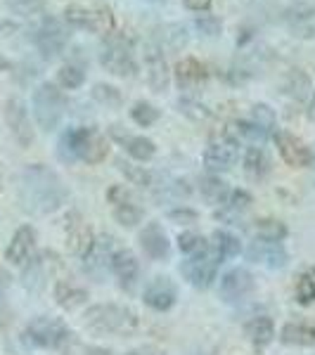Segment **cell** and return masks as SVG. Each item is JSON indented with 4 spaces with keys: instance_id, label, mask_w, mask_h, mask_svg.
I'll list each match as a JSON object with an SVG mask.
<instances>
[{
    "instance_id": "obj_9",
    "label": "cell",
    "mask_w": 315,
    "mask_h": 355,
    "mask_svg": "<svg viewBox=\"0 0 315 355\" xmlns=\"http://www.w3.org/2000/svg\"><path fill=\"white\" fill-rule=\"evenodd\" d=\"M65 21L74 28H83L90 33H110L114 31V15L110 8H83V5H67Z\"/></svg>"
},
{
    "instance_id": "obj_5",
    "label": "cell",
    "mask_w": 315,
    "mask_h": 355,
    "mask_svg": "<svg viewBox=\"0 0 315 355\" xmlns=\"http://www.w3.org/2000/svg\"><path fill=\"white\" fill-rule=\"evenodd\" d=\"M31 102H33V116H36L38 125H41L45 133L55 130L67 110V100L62 95V90L55 83L45 81L33 90Z\"/></svg>"
},
{
    "instance_id": "obj_40",
    "label": "cell",
    "mask_w": 315,
    "mask_h": 355,
    "mask_svg": "<svg viewBox=\"0 0 315 355\" xmlns=\"http://www.w3.org/2000/svg\"><path fill=\"white\" fill-rule=\"evenodd\" d=\"M296 301H299L301 306H311V303H315V284L306 272H303L299 277V282H296Z\"/></svg>"
},
{
    "instance_id": "obj_38",
    "label": "cell",
    "mask_w": 315,
    "mask_h": 355,
    "mask_svg": "<svg viewBox=\"0 0 315 355\" xmlns=\"http://www.w3.org/2000/svg\"><path fill=\"white\" fill-rule=\"evenodd\" d=\"M178 107H180V112L185 114V116H190V119H192V121H209V119H211V112L206 110L202 102L190 100V97L180 100V102H178Z\"/></svg>"
},
{
    "instance_id": "obj_16",
    "label": "cell",
    "mask_w": 315,
    "mask_h": 355,
    "mask_svg": "<svg viewBox=\"0 0 315 355\" xmlns=\"http://www.w3.org/2000/svg\"><path fill=\"white\" fill-rule=\"evenodd\" d=\"M142 301L152 308V311H169L176 303V284L171 282V277H154L150 284H147L145 294H142Z\"/></svg>"
},
{
    "instance_id": "obj_39",
    "label": "cell",
    "mask_w": 315,
    "mask_h": 355,
    "mask_svg": "<svg viewBox=\"0 0 315 355\" xmlns=\"http://www.w3.org/2000/svg\"><path fill=\"white\" fill-rule=\"evenodd\" d=\"M5 3H8V8L12 10L15 15H22V17L38 15L45 8V0H5Z\"/></svg>"
},
{
    "instance_id": "obj_1",
    "label": "cell",
    "mask_w": 315,
    "mask_h": 355,
    "mask_svg": "<svg viewBox=\"0 0 315 355\" xmlns=\"http://www.w3.org/2000/svg\"><path fill=\"white\" fill-rule=\"evenodd\" d=\"M17 192H19L22 209L33 216L53 214L69 199V190L62 178L43 164H31L22 171Z\"/></svg>"
},
{
    "instance_id": "obj_42",
    "label": "cell",
    "mask_w": 315,
    "mask_h": 355,
    "mask_svg": "<svg viewBox=\"0 0 315 355\" xmlns=\"http://www.w3.org/2000/svg\"><path fill=\"white\" fill-rule=\"evenodd\" d=\"M107 199H110L112 206H121V204H137L135 194L128 190L126 185H112L107 190Z\"/></svg>"
},
{
    "instance_id": "obj_10",
    "label": "cell",
    "mask_w": 315,
    "mask_h": 355,
    "mask_svg": "<svg viewBox=\"0 0 315 355\" xmlns=\"http://www.w3.org/2000/svg\"><path fill=\"white\" fill-rule=\"evenodd\" d=\"M33 41H36L38 53H41L45 60H55V57L62 55V50L67 48L69 28L62 24L60 19H55V17H45L41 21V26H38L36 36H33Z\"/></svg>"
},
{
    "instance_id": "obj_13",
    "label": "cell",
    "mask_w": 315,
    "mask_h": 355,
    "mask_svg": "<svg viewBox=\"0 0 315 355\" xmlns=\"http://www.w3.org/2000/svg\"><path fill=\"white\" fill-rule=\"evenodd\" d=\"M275 145H278V152L282 157V162L291 166V168H308L313 164V152L311 147L303 140H299L296 135L287 133V130H278L273 135Z\"/></svg>"
},
{
    "instance_id": "obj_8",
    "label": "cell",
    "mask_w": 315,
    "mask_h": 355,
    "mask_svg": "<svg viewBox=\"0 0 315 355\" xmlns=\"http://www.w3.org/2000/svg\"><path fill=\"white\" fill-rule=\"evenodd\" d=\"M239 157V142L232 128H223L211 135L209 145L204 152V164L209 171H228L237 164Z\"/></svg>"
},
{
    "instance_id": "obj_52",
    "label": "cell",
    "mask_w": 315,
    "mask_h": 355,
    "mask_svg": "<svg viewBox=\"0 0 315 355\" xmlns=\"http://www.w3.org/2000/svg\"><path fill=\"white\" fill-rule=\"evenodd\" d=\"M306 275H308V277H311V279H313V284H315V268H311V270H308Z\"/></svg>"
},
{
    "instance_id": "obj_19",
    "label": "cell",
    "mask_w": 315,
    "mask_h": 355,
    "mask_svg": "<svg viewBox=\"0 0 315 355\" xmlns=\"http://www.w3.org/2000/svg\"><path fill=\"white\" fill-rule=\"evenodd\" d=\"M247 259L254 263H261V266H268V268H284L287 266V251L280 246V242H263V239H256V242L249 244Z\"/></svg>"
},
{
    "instance_id": "obj_47",
    "label": "cell",
    "mask_w": 315,
    "mask_h": 355,
    "mask_svg": "<svg viewBox=\"0 0 315 355\" xmlns=\"http://www.w3.org/2000/svg\"><path fill=\"white\" fill-rule=\"evenodd\" d=\"M182 5L192 12H206L211 8V0H182Z\"/></svg>"
},
{
    "instance_id": "obj_11",
    "label": "cell",
    "mask_w": 315,
    "mask_h": 355,
    "mask_svg": "<svg viewBox=\"0 0 315 355\" xmlns=\"http://www.w3.org/2000/svg\"><path fill=\"white\" fill-rule=\"evenodd\" d=\"M142 67H145V78L150 83V88L154 93H164L171 83V71L169 64H166L162 45L145 43V48H142Z\"/></svg>"
},
{
    "instance_id": "obj_3",
    "label": "cell",
    "mask_w": 315,
    "mask_h": 355,
    "mask_svg": "<svg viewBox=\"0 0 315 355\" xmlns=\"http://www.w3.org/2000/svg\"><path fill=\"white\" fill-rule=\"evenodd\" d=\"M85 324L93 331L100 334H117V336H130L137 329L140 320L135 311L128 306H119V303H100L85 311Z\"/></svg>"
},
{
    "instance_id": "obj_6",
    "label": "cell",
    "mask_w": 315,
    "mask_h": 355,
    "mask_svg": "<svg viewBox=\"0 0 315 355\" xmlns=\"http://www.w3.org/2000/svg\"><path fill=\"white\" fill-rule=\"evenodd\" d=\"M100 64L119 78H133L137 73V64L133 57V45L124 36H110L100 53Z\"/></svg>"
},
{
    "instance_id": "obj_50",
    "label": "cell",
    "mask_w": 315,
    "mask_h": 355,
    "mask_svg": "<svg viewBox=\"0 0 315 355\" xmlns=\"http://www.w3.org/2000/svg\"><path fill=\"white\" fill-rule=\"evenodd\" d=\"M308 119L315 123V90H313V97H311V105H308Z\"/></svg>"
},
{
    "instance_id": "obj_30",
    "label": "cell",
    "mask_w": 315,
    "mask_h": 355,
    "mask_svg": "<svg viewBox=\"0 0 315 355\" xmlns=\"http://www.w3.org/2000/svg\"><path fill=\"white\" fill-rule=\"evenodd\" d=\"M256 234H259V239H263V242H282L284 237H287V225H284L282 220L278 218H261L256 220L254 225Z\"/></svg>"
},
{
    "instance_id": "obj_41",
    "label": "cell",
    "mask_w": 315,
    "mask_h": 355,
    "mask_svg": "<svg viewBox=\"0 0 315 355\" xmlns=\"http://www.w3.org/2000/svg\"><path fill=\"white\" fill-rule=\"evenodd\" d=\"M178 246H180V251L182 254H197V251H202L204 246H206V239L202 237V234H197V232H182L180 237H178Z\"/></svg>"
},
{
    "instance_id": "obj_44",
    "label": "cell",
    "mask_w": 315,
    "mask_h": 355,
    "mask_svg": "<svg viewBox=\"0 0 315 355\" xmlns=\"http://www.w3.org/2000/svg\"><path fill=\"white\" fill-rule=\"evenodd\" d=\"M194 24H197V28L204 33V36H219L221 28H223L221 19H216V17H211V15L197 17V21H194Z\"/></svg>"
},
{
    "instance_id": "obj_48",
    "label": "cell",
    "mask_w": 315,
    "mask_h": 355,
    "mask_svg": "<svg viewBox=\"0 0 315 355\" xmlns=\"http://www.w3.org/2000/svg\"><path fill=\"white\" fill-rule=\"evenodd\" d=\"M126 355H162V353L154 351V348H142V351H130V353H126Z\"/></svg>"
},
{
    "instance_id": "obj_12",
    "label": "cell",
    "mask_w": 315,
    "mask_h": 355,
    "mask_svg": "<svg viewBox=\"0 0 315 355\" xmlns=\"http://www.w3.org/2000/svg\"><path fill=\"white\" fill-rule=\"evenodd\" d=\"M5 123H8L15 140L19 142V147L26 150V147L33 145V137L36 135H33L31 119H28V112L19 97H10V100L5 102Z\"/></svg>"
},
{
    "instance_id": "obj_15",
    "label": "cell",
    "mask_w": 315,
    "mask_h": 355,
    "mask_svg": "<svg viewBox=\"0 0 315 355\" xmlns=\"http://www.w3.org/2000/svg\"><path fill=\"white\" fill-rule=\"evenodd\" d=\"M93 244H95L93 227H90L88 223H83L78 214H74L71 218H69V223H67V246H69V251H71L74 256H81V259H83V256L93 249Z\"/></svg>"
},
{
    "instance_id": "obj_20",
    "label": "cell",
    "mask_w": 315,
    "mask_h": 355,
    "mask_svg": "<svg viewBox=\"0 0 315 355\" xmlns=\"http://www.w3.org/2000/svg\"><path fill=\"white\" fill-rule=\"evenodd\" d=\"M140 246H142V251L154 261L166 259V256H169V249H171L169 237H166L164 227L159 225V223L145 225V230L140 232Z\"/></svg>"
},
{
    "instance_id": "obj_29",
    "label": "cell",
    "mask_w": 315,
    "mask_h": 355,
    "mask_svg": "<svg viewBox=\"0 0 315 355\" xmlns=\"http://www.w3.org/2000/svg\"><path fill=\"white\" fill-rule=\"evenodd\" d=\"M199 192H202V197L206 202L214 204V206L225 204L228 197H230V187H228V182L219 175L202 178V180H199Z\"/></svg>"
},
{
    "instance_id": "obj_23",
    "label": "cell",
    "mask_w": 315,
    "mask_h": 355,
    "mask_svg": "<svg viewBox=\"0 0 315 355\" xmlns=\"http://www.w3.org/2000/svg\"><path fill=\"white\" fill-rule=\"evenodd\" d=\"M55 301L65 311H76L78 306H83L88 301V291L78 284H74L71 279H60L55 284Z\"/></svg>"
},
{
    "instance_id": "obj_49",
    "label": "cell",
    "mask_w": 315,
    "mask_h": 355,
    "mask_svg": "<svg viewBox=\"0 0 315 355\" xmlns=\"http://www.w3.org/2000/svg\"><path fill=\"white\" fill-rule=\"evenodd\" d=\"M85 355H114V353L107 351V348H88V353Z\"/></svg>"
},
{
    "instance_id": "obj_45",
    "label": "cell",
    "mask_w": 315,
    "mask_h": 355,
    "mask_svg": "<svg viewBox=\"0 0 315 355\" xmlns=\"http://www.w3.org/2000/svg\"><path fill=\"white\" fill-rule=\"evenodd\" d=\"M225 204L230 206L232 211H244V209H249V204H251V194L247 190H235L230 192Z\"/></svg>"
},
{
    "instance_id": "obj_21",
    "label": "cell",
    "mask_w": 315,
    "mask_h": 355,
    "mask_svg": "<svg viewBox=\"0 0 315 355\" xmlns=\"http://www.w3.org/2000/svg\"><path fill=\"white\" fill-rule=\"evenodd\" d=\"M244 331H247L251 346L256 351H263L266 346H271L275 339V324L271 318L266 315H259V318H251L247 324H244Z\"/></svg>"
},
{
    "instance_id": "obj_25",
    "label": "cell",
    "mask_w": 315,
    "mask_h": 355,
    "mask_svg": "<svg viewBox=\"0 0 315 355\" xmlns=\"http://www.w3.org/2000/svg\"><path fill=\"white\" fill-rule=\"evenodd\" d=\"M244 173L254 182H261L268 178V173H271V159H268L263 147H249L244 152Z\"/></svg>"
},
{
    "instance_id": "obj_34",
    "label": "cell",
    "mask_w": 315,
    "mask_h": 355,
    "mask_svg": "<svg viewBox=\"0 0 315 355\" xmlns=\"http://www.w3.org/2000/svg\"><path fill=\"white\" fill-rule=\"evenodd\" d=\"M130 119H133L137 125H142V128H150L152 123L159 121V110L154 105H150V102L140 100V102H135L133 110H130Z\"/></svg>"
},
{
    "instance_id": "obj_24",
    "label": "cell",
    "mask_w": 315,
    "mask_h": 355,
    "mask_svg": "<svg viewBox=\"0 0 315 355\" xmlns=\"http://www.w3.org/2000/svg\"><path fill=\"white\" fill-rule=\"evenodd\" d=\"M176 81H178L180 88H194V85L204 83L206 78H209V73H206V67L202 62H197L194 57H185V60H180L178 64H176Z\"/></svg>"
},
{
    "instance_id": "obj_22",
    "label": "cell",
    "mask_w": 315,
    "mask_h": 355,
    "mask_svg": "<svg viewBox=\"0 0 315 355\" xmlns=\"http://www.w3.org/2000/svg\"><path fill=\"white\" fill-rule=\"evenodd\" d=\"M110 268L112 272L119 277V282L124 284V287H130V284L135 282L137 277V259L133 256V251L128 249H117L110 261Z\"/></svg>"
},
{
    "instance_id": "obj_4",
    "label": "cell",
    "mask_w": 315,
    "mask_h": 355,
    "mask_svg": "<svg viewBox=\"0 0 315 355\" xmlns=\"http://www.w3.org/2000/svg\"><path fill=\"white\" fill-rule=\"evenodd\" d=\"M24 339L28 343H33V346H38V348L65 351L67 346H71V343H74V334H71V329L62 322V320L41 315V318L31 320V322L26 324Z\"/></svg>"
},
{
    "instance_id": "obj_7",
    "label": "cell",
    "mask_w": 315,
    "mask_h": 355,
    "mask_svg": "<svg viewBox=\"0 0 315 355\" xmlns=\"http://www.w3.org/2000/svg\"><path fill=\"white\" fill-rule=\"evenodd\" d=\"M223 263V259L216 254V249L206 242V246L197 254H192L190 259L180 266L182 275L187 277V282L197 289H209L216 279V272H219V266Z\"/></svg>"
},
{
    "instance_id": "obj_35",
    "label": "cell",
    "mask_w": 315,
    "mask_h": 355,
    "mask_svg": "<svg viewBox=\"0 0 315 355\" xmlns=\"http://www.w3.org/2000/svg\"><path fill=\"white\" fill-rule=\"evenodd\" d=\"M114 218H117V223H121L124 227H135L142 220V209L137 204L114 206Z\"/></svg>"
},
{
    "instance_id": "obj_51",
    "label": "cell",
    "mask_w": 315,
    "mask_h": 355,
    "mask_svg": "<svg viewBox=\"0 0 315 355\" xmlns=\"http://www.w3.org/2000/svg\"><path fill=\"white\" fill-rule=\"evenodd\" d=\"M10 67H12V64H10V60H8V57H3V55H0V71H8Z\"/></svg>"
},
{
    "instance_id": "obj_26",
    "label": "cell",
    "mask_w": 315,
    "mask_h": 355,
    "mask_svg": "<svg viewBox=\"0 0 315 355\" xmlns=\"http://www.w3.org/2000/svg\"><path fill=\"white\" fill-rule=\"evenodd\" d=\"M280 341L287 346H315V327L306 322H287L280 331Z\"/></svg>"
},
{
    "instance_id": "obj_27",
    "label": "cell",
    "mask_w": 315,
    "mask_h": 355,
    "mask_svg": "<svg viewBox=\"0 0 315 355\" xmlns=\"http://www.w3.org/2000/svg\"><path fill=\"white\" fill-rule=\"evenodd\" d=\"M282 93L287 97H291L294 102H303L308 95L313 93L311 78H308L301 69H291L287 76H284V81H282Z\"/></svg>"
},
{
    "instance_id": "obj_18",
    "label": "cell",
    "mask_w": 315,
    "mask_h": 355,
    "mask_svg": "<svg viewBox=\"0 0 315 355\" xmlns=\"http://www.w3.org/2000/svg\"><path fill=\"white\" fill-rule=\"evenodd\" d=\"M110 135L114 140H119L121 145L126 147L128 157H133L135 162H150V159L157 154V145L145 135H128L121 130V125H112L110 128Z\"/></svg>"
},
{
    "instance_id": "obj_32",
    "label": "cell",
    "mask_w": 315,
    "mask_h": 355,
    "mask_svg": "<svg viewBox=\"0 0 315 355\" xmlns=\"http://www.w3.org/2000/svg\"><path fill=\"white\" fill-rule=\"evenodd\" d=\"M119 166V171L126 175V180L130 182V185H135V187H152V173L145 168V166H135V164H130V162H124V159H119L117 162Z\"/></svg>"
},
{
    "instance_id": "obj_31",
    "label": "cell",
    "mask_w": 315,
    "mask_h": 355,
    "mask_svg": "<svg viewBox=\"0 0 315 355\" xmlns=\"http://www.w3.org/2000/svg\"><path fill=\"white\" fill-rule=\"evenodd\" d=\"M209 244L214 246L216 254H219L223 261H225V259H232V256H237V254H239V249H242V244H239V239L235 237V234L223 232V230H216Z\"/></svg>"
},
{
    "instance_id": "obj_46",
    "label": "cell",
    "mask_w": 315,
    "mask_h": 355,
    "mask_svg": "<svg viewBox=\"0 0 315 355\" xmlns=\"http://www.w3.org/2000/svg\"><path fill=\"white\" fill-rule=\"evenodd\" d=\"M169 218L176 223H197L199 216H197V211H192V209H176L169 214Z\"/></svg>"
},
{
    "instance_id": "obj_28",
    "label": "cell",
    "mask_w": 315,
    "mask_h": 355,
    "mask_svg": "<svg viewBox=\"0 0 315 355\" xmlns=\"http://www.w3.org/2000/svg\"><path fill=\"white\" fill-rule=\"evenodd\" d=\"M114 246H117V239L110 237V234H105V237L95 239L93 249H90L88 254L83 256L85 268H102V266H107V263L112 261L114 251H117Z\"/></svg>"
},
{
    "instance_id": "obj_36",
    "label": "cell",
    "mask_w": 315,
    "mask_h": 355,
    "mask_svg": "<svg viewBox=\"0 0 315 355\" xmlns=\"http://www.w3.org/2000/svg\"><path fill=\"white\" fill-rule=\"evenodd\" d=\"M93 100H97L105 107H119L121 105V90L107 83H97L93 88Z\"/></svg>"
},
{
    "instance_id": "obj_37",
    "label": "cell",
    "mask_w": 315,
    "mask_h": 355,
    "mask_svg": "<svg viewBox=\"0 0 315 355\" xmlns=\"http://www.w3.org/2000/svg\"><path fill=\"white\" fill-rule=\"evenodd\" d=\"M251 123H256L266 133L275 128V112L268 105H254L251 107Z\"/></svg>"
},
{
    "instance_id": "obj_17",
    "label": "cell",
    "mask_w": 315,
    "mask_h": 355,
    "mask_svg": "<svg viewBox=\"0 0 315 355\" xmlns=\"http://www.w3.org/2000/svg\"><path fill=\"white\" fill-rule=\"evenodd\" d=\"M33 249H36V230H33L31 225H22L19 230L15 232L12 242L8 244L5 259L12 263V266H24L33 256Z\"/></svg>"
},
{
    "instance_id": "obj_33",
    "label": "cell",
    "mask_w": 315,
    "mask_h": 355,
    "mask_svg": "<svg viewBox=\"0 0 315 355\" xmlns=\"http://www.w3.org/2000/svg\"><path fill=\"white\" fill-rule=\"evenodd\" d=\"M57 81H60L62 88L76 90L85 83V71L76 64H65L60 71H57Z\"/></svg>"
},
{
    "instance_id": "obj_53",
    "label": "cell",
    "mask_w": 315,
    "mask_h": 355,
    "mask_svg": "<svg viewBox=\"0 0 315 355\" xmlns=\"http://www.w3.org/2000/svg\"><path fill=\"white\" fill-rule=\"evenodd\" d=\"M5 279H8V277H5V275H3V270H0V289H3V284H5Z\"/></svg>"
},
{
    "instance_id": "obj_14",
    "label": "cell",
    "mask_w": 315,
    "mask_h": 355,
    "mask_svg": "<svg viewBox=\"0 0 315 355\" xmlns=\"http://www.w3.org/2000/svg\"><path fill=\"white\" fill-rule=\"evenodd\" d=\"M256 282L254 275L244 268H232L221 277V299L223 301H242L244 296H249L254 291Z\"/></svg>"
},
{
    "instance_id": "obj_2",
    "label": "cell",
    "mask_w": 315,
    "mask_h": 355,
    "mask_svg": "<svg viewBox=\"0 0 315 355\" xmlns=\"http://www.w3.org/2000/svg\"><path fill=\"white\" fill-rule=\"evenodd\" d=\"M60 159L62 162H76L81 159L85 164H100L110 154L107 137L95 128H69L60 137Z\"/></svg>"
},
{
    "instance_id": "obj_43",
    "label": "cell",
    "mask_w": 315,
    "mask_h": 355,
    "mask_svg": "<svg viewBox=\"0 0 315 355\" xmlns=\"http://www.w3.org/2000/svg\"><path fill=\"white\" fill-rule=\"evenodd\" d=\"M164 41L169 43V48H173V50H178L182 48V45L187 43V33H185V28L182 26H164Z\"/></svg>"
}]
</instances>
